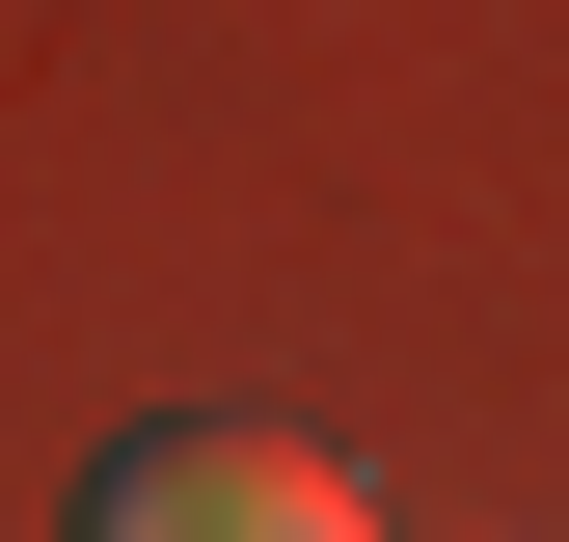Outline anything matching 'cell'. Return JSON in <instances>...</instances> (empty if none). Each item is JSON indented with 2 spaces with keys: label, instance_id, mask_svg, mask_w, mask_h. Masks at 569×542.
<instances>
[{
  "label": "cell",
  "instance_id": "1",
  "mask_svg": "<svg viewBox=\"0 0 569 542\" xmlns=\"http://www.w3.org/2000/svg\"><path fill=\"white\" fill-rule=\"evenodd\" d=\"M82 542H380L299 434H109L82 461Z\"/></svg>",
  "mask_w": 569,
  "mask_h": 542
}]
</instances>
